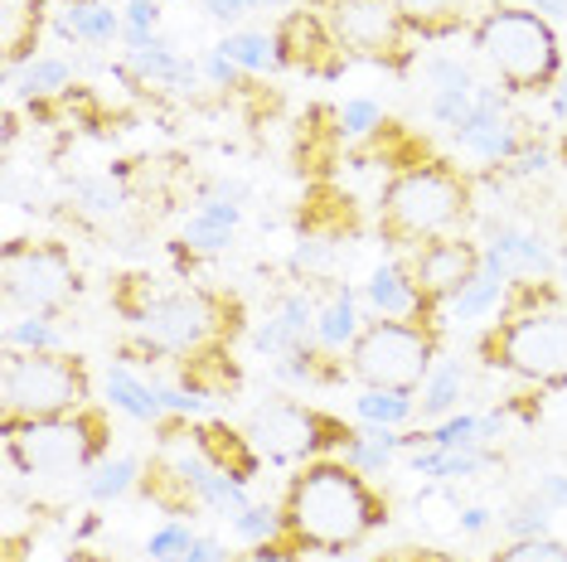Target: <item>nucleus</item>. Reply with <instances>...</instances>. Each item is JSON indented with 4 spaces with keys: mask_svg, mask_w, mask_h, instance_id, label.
I'll list each match as a JSON object with an SVG mask.
<instances>
[{
    "mask_svg": "<svg viewBox=\"0 0 567 562\" xmlns=\"http://www.w3.org/2000/svg\"><path fill=\"white\" fill-rule=\"evenodd\" d=\"M389 495L373 485L364 470L344 456H320V461L296 466L277 500V539L296 553L344 558L359 553L373 533L389 523Z\"/></svg>",
    "mask_w": 567,
    "mask_h": 562,
    "instance_id": "obj_1",
    "label": "nucleus"
},
{
    "mask_svg": "<svg viewBox=\"0 0 567 562\" xmlns=\"http://www.w3.org/2000/svg\"><path fill=\"white\" fill-rule=\"evenodd\" d=\"M248 335V305L228 287H161L146 315L126 330L117 354L126 368H171L199 354L234 350Z\"/></svg>",
    "mask_w": 567,
    "mask_h": 562,
    "instance_id": "obj_2",
    "label": "nucleus"
},
{
    "mask_svg": "<svg viewBox=\"0 0 567 562\" xmlns=\"http://www.w3.org/2000/svg\"><path fill=\"white\" fill-rule=\"evenodd\" d=\"M471 214H475V175L427 150V156L403 160L389 170L379 204H373V233H379L383 248L412 252L422 242L461 233L471 223Z\"/></svg>",
    "mask_w": 567,
    "mask_h": 562,
    "instance_id": "obj_3",
    "label": "nucleus"
},
{
    "mask_svg": "<svg viewBox=\"0 0 567 562\" xmlns=\"http://www.w3.org/2000/svg\"><path fill=\"white\" fill-rule=\"evenodd\" d=\"M93 403V368L73 350H6L0 364V437L69 417Z\"/></svg>",
    "mask_w": 567,
    "mask_h": 562,
    "instance_id": "obj_4",
    "label": "nucleus"
},
{
    "mask_svg": "<svg viewBox=\"0 0 567 562\" xmlns=\"http://www.w3.org/2000/svg\"><path fill=\"white\" fill-rule=\"evenodd\" d=\"M471 44L485 54L495 79L509 97H548L563 73V40L558 30L528 6H489L471 30Z\"/></svg>",
    "mask_w": 567,
    "mask_h": 562,
    "instance_id": "obj_5",
    "label": "nucleus"
},
{
    "mask_svg": "<svg viewBox=\"0 0 567 562\" xmlns=\"http://www.w3.org/2000/svg\"><path fill=\"white\" fill-rule=\"evenodd\" d=\"M107 451H112V413L97 403H87L69 417L6 431V466L16 476H34V480L87 476V470L107 461Z\"/></svg>",
    "mask_w": 567,
    "mask_h": 562,
    "instance_id": "obj_6",
    "label": "nucleus"
},
{
    "mask_svg": "<svg viewBox=\"0 0 567 562\" xmlns=\"http://www.w3.org/2000/svg\"><path fill=\"white\" fill-rule=\"evenodd\" d=\"M475 360L534 388H567V311L544 305V311L499 315L475 335Z\"/></svg>",
    "mask_w": 567,
    "mask_h": 562,
    "instance_id": "obj_7",
    "label": "nucleus"
},
{
    "mask_svg": "<svg viewBox=\"0 0 567 562\" xmlns=\"http://www.w3.org/2000/svg\"><path fill=\"white\" fill-rule=\"evenodd\" d=\"M446 325L436 321H393V315H369L359 340L350 344V378L359 388H398L417 393L436 368Z\"/></svg>",
    "mask_w": 567,
    "mask_h": 562,
    "instance_id": "obj_8",
    "label": "nucleus"
},
{
    "mask_svg": "<svg viewBox=\"0 0 567 562\" xmlns=\"http://www.w3.org/2000/svg\"><path fill=\"white\" fill-rule=\"evenodd\" d=\"M136 495L156 504L171 519H195V514H238L248 509V485L218 476V470L195 451V441H171L141 466Z\"/></svg>",
    "mask_w": 567,
    "mask_h": 562,
    "instance_id": "obj_9",
    "label": "nucleus"
},
{
    "mask_svg": "<svg viewBox=\"0 0 567 562\" xmlns=\"http://www.w3.org/2000/svg\"><path fill=\"white\" fill-rule=\"evenodd\" d=\"M243 431L252 437V446L262 451V461H281V466H306L320 461V456H344V446L359 437L354 422L326 413V407H311L301 398H267L257 403Z\"/></svg>",
    "mask_w": 567,
    "mask_h": 562,
    "instance_id": "obj_10",
    "label": "nucleus"
},
{
    "mask_svg": "<svg viewBox=\"0 0 567 562\" xmlns=\"http://www.w3.org/2000/svg\"><path fill=\"white\" fill-rule=\"evenodd\" d=\"M0 291L20 315H63L79 296V262L59 238H10L0 252Z\"/></svg>",
    "mask_w": 567,
    "mask_h": 562,
    "instance_id": "obj_11",
    "label": "nucleus"
},
{
    "mask_svg": "<svg viewBox=\"0 0 567 562\" xmlns=\"http://www.w3.org/2000/svg\"><path fill=\"white\" fill-rule=\"evenodd\" d=\"M301 6H316L330 20V30L340 34L344 54L369 63V69H389L408 79L417 63V40L403 24L398 0H301Z\"/></svg>",
    "mask_w": 567,
    "mask_h": 562,
    "instance_id": "obj_12",
    "label": "nucleus"
},
{
    "mask_svg": "<svg viewBox=\"0 0 567 562\" xmlns=\"http://www.w3.org/2000/svg\"><path fill=\"white\" fill-rule=\"evenodd\" d=\"M412 272V287H417L422 305H427L432 321H446V305L481 277L485 267V248L466 233H451V238H436V242H422L412 252H398Z\"/></svg>",
    "mask_w": 567,
    "mask_h": 562,
    "instance_id": "obj_13",
    "label": "nucleus"
},
{
    "mask_svg": "<svg viewBox=\"0 0 567 562\" xmlns=\"http://www.w3.org/2000/svg\"><path fill=\"white\" fill-rule=\"evenodd\" d=\"M272 40H277V59L287 73H306L316 83H334L344 79L350 69V54H344L340 34L330 30V20L320 15L316 6H296L272 24Z\"/></svg>",
    "mask_w": 567,
    "mask_h": 562,
    "instance_id": "obj_14",
    "label": "nucleus"
},
{
    "mask_svg": "<svg viewBox=\"0 0 567 562\" xmlns=\"http://www.w3.org/2000/svg\"><path fill=\"white\" fill-rule=\"evenodd\" d=\"M509 93H499V87H475V112L466 126H456L451 140H456L466 156L485 160V165H499L505 170L509 160H519L528 146H538V136L528 132V122L509 117Z\"/></svg>",
    "mask_w": 567,
    "mask_h": 562,
    "instance_id": "obj_15",
    "label": "nucleus"
},
{
    "mask_svg": "<svg viewBox=\"0 0 567 562\" xmlns=\"http://www.w3.org/2000/svg\"><path fill=\"white\" fill-rule=\"evenodd\" d=\"M364 238V219H359V204L344 195L334 180H311L296 209V242H320V248L340 252L344 242Z\"/></svg>",
    "mask_w": 567,
    "mask_h": 562,
    "instance_id": "obj_16",
    "label": "nucleus"
},
{
    "mask_svg": "<svg viewBox=\"0 0 567 562\" xmlns=\"http://www.w3.org/2000/svg\"><path fill=\"white\" fill-rule=\"evenodd\" d=\"M189 441H195V451L209 461L218 476L238 480V485H252L257 470H262V451L252 446V437L243 427H228V422H189Z\"/></svg>",
    "mask_w": 567,
    "mask_h": 562,
    "instance_id": "obj_17",
    "label": "nucleus"
},
{
    "mask_svg": "<svg viewBox=\"0 0 567 562\" xmlns=\"http://www.w3.org/2000/svg\"><path fill=\"white\" fill-rule=\"evenodd\" d=\"M248 340H252L257 354H267V360H281V354L311 344L316 340V296H311V287L287 291V296L272 305V315H267L262 325L248 330Z\"/></svg>",
    "mask_w": 567,
    "mask_h": 562,
    "instance_id": "obj_18",
    "label": "nucleus"
},
{
    "mask_svg": "<svg viewBox=\"0 0 567 562\" xmlns=\"http://www.w3.org/2000/svg\"><path fill=\"white\" fill-rule=\"evenodd\" d=\"M481 248H485V267H495L505 281H519V277H558V262H553V252L534 233H524V228L489 223V233H485Z\"/></svg>",
    "mask_w": 567,
    "mask_h": 562,
    "instance_id": "obj_19",
    "label": "nucleus"
},
{
    "mask_svg": "<svg viewBox=\"0 0 567 562\" xmlns=\"http://www.w3.org/2000/svg\"><path fill=\"white\" fill-rule=\"evenodd\" d=\"M117 73H122V79H136L141 87L156 83V87H171V93H189L195 79H199L195 63L179 54L175 44H165L161 34L146 49H126V59L117 63Z\"/></svg>",
    "mask_w": 567,
    "mask_h": 562,
    "instance_id": "obj_20",
    "label": "nucleus"
},
{
    "mask_svg": "<svg viewBox=\"0 0 567 562\" xmlns=\"http://www.w3.org/2000/svg\"><path fill=\"white\" fill-rule=\"evenodd\" d=\"M495 0H398L403 24L412 30V40H451L461 30H475V20Z\"/></svg>",
    "mask_w": 567,
    "mask_h": 562,
    "instance_id": "obj_21",
    "label": "nucleus"
},
{
    "mask_svg": "<svg viewBox=\"0 0 567 562\" xmlns=\"http://www.w3.org/2000/svg\"><path fill=\"white\" fill-rule=\"evenodd\" d=\"M364 301H369L373 315H393V321H432L427 305H422V296H417V287H412V272H408L403 258L373 267L369 281H364ZM436 325H446V321H436Z\"/></svg>",
    "mask_w": 567,
    "mask_h": 562,
    "instance_id": "obj_22",
    "label": "nucleus"
},
{
    "mask_svg": "<svg viewBox=\"0 0 567 562\" xmlns=\"http://www.w3.org/2000/svg\"><path fill=\"white\" fill-rule=\"evenodd\" d=\"M359 296L364 291H354L350 281H330L326 301H316V340L326 344L334 354H350V344L359 340Z\"/></svg>",
    "mask_w": 567,
    "mask_h": 562,
    "instance_id": "obj_23",
    "label": "nucleus"
},
{
    "mask_svg": "<svg viewBox=\"0 0 567 562\" xmlns=\"http://www.w3.org/2000/svg\"><path fill=\"white\" fill-rule=\"evenodd\" d=\"M126 20L102 0H63L59 10V34L73 44H112L122 40Z\"/></svg>",
    "mask_w": 567,
    "mask_h": 562,
    "instance_id": "obj_24",
    "label": "nucleus"
},
{
    "mask_svg": "<svg viewBox=\"0 0 567 562\" xmlns=\"http://www.w3.org/2000/svg\"><path fill=\"white\" fill-rule=\"evenodd\" d=\"M234 233H238V204L234 199H204L185 219V248L204 252V258L224 252L228 242H234Z\"/></svg>",
    "mask_w": 567,
    "mask_h": 562,
    "instance_id": "obj_25",
    "label": "nucleus"
},
{
    "mask_svg": "<svg viewBox=\"0 0 567 562\" xmlns=\"http://www.w3.org/2000/svg\"><path fill=\"white\" fill-rule=\"evenodd\" d=\"M485 466H499V451H489V446H471V451L422 446V451H412V476H427V480H471Z\"/></svg>",
    "mask_w": 567,
    "mask_h": 562,
    "instance_id": "obj_26",
    "label": "nucleus"
},
{
    "mask_svg": "<svg viewBox=\"0 0 567 562\" xmlns=\"http://www.w3.org/2000/svg\"><path fill=\"white\" fill-rule=\"evenodd\" d=\"M102 388H107V403L117 407V413L126 417H136V422H165L171 413H165V403L151 393V383L146 378H136V368H126V364H112L107 368V378H102Z\"/></svg>",
    "mask_w": 567,
    "mask_h": 562,
    "instance_id": "obj_27",
    "label": "nucleus"
},
{
    "mask_svg": "<svg viewBox=\"0 0 567 562\" xmlns=\"http://www.w3.org/2000/svg\"><path fill=\"white\" fill-rule=\"evenodd\" d=\"M40 34H44V0H6V63L24 69L40 54Z\"/></svg>",
    "mask_w": 567,
    "mask_h": 562,
    "instance_id": "obj_28",
    "label": "nucleus"
},
{
    "mask_svg": "<svg viewBox=\"0 0 567 562\" xmlns=\"http://www.w3.org/2000/svg\"><path fill=\"white\" fill-rule=\"evenodd\" d=\"M10 83H16V93L30 102H54L63 97L69 87H79L73 83V63L69 59H54V54H40L34 63H24V69H10Z\"/></svg>",
    "mask_w": 567,
    "mask_h": 562,
    "instance_id": "obj_29",
    "label": "nucleus"
},
{
    "mask_svg": "<svg viewBox=\"0 0 567 562\" xmlns=\"http://www.w3.org/2000/svg\"><path fill=\"white\" fill-rule=\"evenodd\" d=\"M422 398H417V417L422 422H436V417H446L451 407L461 403V393H466V364L461 360H446V364H436L427 383H422Z\"/></svg>",
    "mask_w": 567,
    "mask_h": 562,
    "instance_id": "obj_30",
    "label": "nucleus"
},
{
    "mask_svg": "<svg viewBox=\"0 0 567 562\" xmlns=\"http://www.w3.org/2000/svg\"><path fill=\"white\" fill-rule=\"evenodd\" d=\"M214 49L228 63H238L243 73H277L281 69L277 40H272V34H262V30H234V34H224Z\"/></svg>",
    "mask_w": 567,
    "mask_h": 562,
    "instance_id": "obj_31",
    "label": "nucleus"
},
{
    "mask_svg": "<svg viewBox=\"0 0 567 562\" xmlns=\"http://www.w3.org/2000/svg\"><path fill=\"white\" fill-rule=\"evenodd\" d=\"M505 287L509 281L495 272V267H481V277L461 291L456 301L446 305V325H461V321H481V315H495L499 301H505Z\"/></svg>",
    "mask_w": 567,
    "mask_h": 562,
    "instance_id": "obj_32",
    "label": "nucleus"
},
{
    "mask_svg": "<svg viewBox=\"0 0 567 562\" xmlns=\"http://www.w3.org/2000/svg\"><path fill=\"white\" fill-rule=\"evenodd\" d=\"M354 413L373 422V427H403L417 417V393H398V388H364L354 398Z\"/></svg>",
    "mask_w": 567,
    "mask_h": 562,
    "instance_id": "obj_33",
    "label": "nucleus"
},
{
    "mask_svg": "<svg viewBox=\"0 0 567 562\" xmlns=\"http://www.w3.org/2000/svg\"><path fill=\"white\" fill-rule=\"evenodd\" d=\"M141 466L146 461H136V456H112V461H102L93 476H87V500H97V504H107V500H122V495H132L136 485H141Z\"/></svg>",
    "mask_w": 567,
    "mask_h": 562,
    "instance_id": "obj_34",
    "label": "nucleus"
},
{
    "mask_svg": "<svg viewBox=\"0 0 567 562\" xmlns=\"http://www.w3.org/2000/svg\"><path fill=\"white\" fill-rule=\"evenodd\" d=\"M69 195L79 199L87 214H97V219H112V214L126 209V189L117 175H79V180L69 185Z\"/></svg>",
    "mask_w": 567,
    "mask_h": 562,
    "instance_id": "obj_35",
    "label": "nucleus"
},
{
    "mask_svg": "<svg viewBox=\"0 0 567 562\" xmlns=\"http://www.w3.org/2000/svg\"><path fill=\"white\" fill-rule=\"evenodd\" d=\"M156 277L151 272H126V277H117L112 281V311L122 315L126 325H136L141 315H146V305L156 301Z\"/></svg>",
    "mask_w": 567,
    "mask_h": 562,
    "instance_id": "obj_36",
    "label": "nucleus"
},
{
    "mask_svg": "<svg viewBox=\"0 0 567 562\" xmlns=\"http://www.w3.org/2000/svg\"><path fill=\"white\" fill-rule=\"evenodd\" d=\"M548 523H553V504L544 500V495H524L519 504H509L505 509V519H499V529L509 533V539H544L548 533Z\"/></svg>",
    "mask_w": 567,
    "mask_h": 562,
    "instance_id": "obj_37",
    "label": "nucleus"
},
{
    "mask_svg": "<svg viewBox=\"0 0 567 562\" xmlns=\"http://www.w3.org/2000/svg\"><path fill=\"white\" fill-rule=\"evenodd\" d=\"M6 350H63V335L49 325V315H20L6 325Z\"/></svg>",
    "mask_w": 567,
    "mask_h": 562,
    "instance_id": "obj_38",
    "label": "nucleus"
},
{
    "mask_svg": "<svg viewBox=\"0 0 567 562\" xmlns=\"http://www.w3.org/2000/svg\"><path fill=\"white\" fill-rule=\"evenodd\" d=\"M485 562H567V543L553 539V533H544V539H509Z\"/></svg>",
    "mask_w": 567,
    "mask_h": 562,
    "instance_id": "obj_39",
    "label": "nucleus"
},
{
    "mask_svg": "<svg viewBox=\"0 0 567 562\" xmlns=\"http://www.w3.org/2000/svg\"><path fill=\"white\" fill-rule=\"evenodd\" d=\"M422 73H427L432 93H475V87H481L466 63L451 59V54H432L427 63H422Z\"/></svg>",
    "mask_w": 567,
    "mask_h": 562,
    "instance_id": "obj_40",
    "label": "nucleus"
},
{
    "mask_svg": "<svg viewBox=\"0 0 567 562\" xmlns=\"http://www.w3.org/2000/svg\"><path fill=\"white\" fill-rule=\"evenodd\" d=\"M427 446H442V451H471V446H481V417L456 413V417L436 422V427L427 431Z\"/></svg>",
    "mask_w": 567,
    "mask_h": 562,
    "instance_id": "obj_41",
    "label": "nucleus"
},
{
    "mask_svg": "<svg viewBox=\"0 0 567 562\" xmlns=\"http://www.w3.org/2000/svg\"><path fill=\"white\" fill-rule=\"evenodd\" d=\"M189 548H195V533L185 529V519L161 523V529L146 539V553H151V562H185Z\"/></svg>",
    "mask_w": 567,
    "mask_h": 562,
    "instance_id": "obj_42",
    "label": "nucleus"
},
{
    "mask_svg": "<svg viewBox=\"0 0 567 562\" xmlns=\"http://www.w3.org/2000/svg\"><path fill=\"white\" fill-rule=\"evenodd\" d=\"M277 529H281L277 504H248L234 514V533L243 543H267V539H277Z\"/></svg>",
    "mask_w": 567,
    "mask_h": 562,
    "instance_id": "obj_43",
    "label": "nucleus"
},
{
    "mask_svg": "<svg viewBox=\"0 0 567 562\" xmlns=\"http://www.w3.org/2000/svg\"><path fill=\"white\" fill-rule=\"evenodd\" d=\"M383 122H389V117H383V107H379L373 97H350V102L340 107V126H344V136H350V140L373 136Z\"/></svg>",
    "mask_w": 567,
    "mask_h": 562,
    "instance_id": "obj_44",
    "label": "nucleus"
},
{
    "mask_svg": "<svg viewBox=\"0 0 567 562\" xmlns=\"http://www.w3.org/2000/svg\"><path fill=\"white\" fill-rule=\"evenodd\" d=\"M427 112H432V122H436V126L456 132V126H466V122H471L475 93H432V97H427Z\"/></svg>",
    "mask_w": 567,
    "mask_h": 562,
    "instance_id": "obj_45",
    "label": "nucleus"
},
{
    "mask_svg": "<svg viewBox=\"0 0 567 562\" xmlns=\"http://www.w3.org/2000/svg\"><path fill=\"white\" fill-rule=\"evenodd\" d=\"M234 562H306V553H296L281 539H267V543H248L243 553H234Z\"/></svg>",
    "mask_w": 567,
    "mask_h": 562,
    "instance_id": "obj_46",
    "label": "nucleus"
},
{
    "mask_svg": "<svg viewBox=\"0 0 567 562\" xmlns=\"http://www.w3.org/2000/svg\"><path fill=\"white\" fill-rule=\"evenodd\" d=\"M199 6H204V15L209 20L234 24V20L248 15V10H262V0H199Z\"/></svg>",
    "mask_w": 567,
    "mask_h": 562,
    "instance_id": "obj_47",
    "label": "nucleus"
},
{
    "mask_svg": "<svg viewBox=\"0 0 567 562\" xmlns=\"http://www.w3.org/2000/svg\"><path fill=\"white\" fill-rule=\"evenodd\" d=\"M369 562H466V558L442 553V548H389V553H379Z\"/></svg>",
    "mask_w": 567,
    "mask_h": 562,
    "instance_id": "obj_48",
    "label": "nucleus"
},
{
    "mask_svg": "<svg viewBox=\"0 0 567 562\" xmlns=\"http://www.w3.org/2000/svg\"><path fill=\"white\" fill-rule=\"evenodd\" d=\"M185 562H234V553H228L218 539H195V548L185 553Z\"/></svg>",
    "mask_w": 567,
    "mask_h": 562,
    "instance_id": "obj_49",
    "label": "nucleus"
},
{
    "mask_svg": "<svg viewBox=\"0 0 567 562\" xmlns=\"http://www.w3.org/2000/svg\"><path fill=\"white\" fill-rule=\"evenodd\" d=\"M126 30H156L161 20V6H126Z\"/></svg>",
    "mask_w": 567,
    "mask_h": 562,
    "instance_id": "obj_50",
    "label": "nucleus"
},
{
    "mask_svg": "<svg viewBox=\"0 0 567 562\" xmlns=\"http://www.w3.org/2000/svg\"><path fill=\"white\" fill-rule=\"evenodd\" d=\"M538 495H544L553 509H567V476H544L538 480Z\"/></svg>",
    "mask_w": 567,
    "mask_h": 562,
    "instance_id": "obj_51",
    "label": "nucleus"
},
{
    "mask_svg": "<svg viewBox=\"0 0 567 562\" xmlns=\"http://www.w3.org/2000/svg\"><path fill=\"white\" fill-rule=\"evenodd\" d=\"M528 10H538L548 24H558V20H567V0H528Z\"/></svg>",
    "mask_w": 567,
    "mask_h": 562,
    "instance_id": "obj_52",
    "label": "nucleus"
},
{
    "mask_svg": "<svg viewBox=\"0 0 567 562\" xmlns=\"http://www.w3.org/2000/svg\"><path fill=\"white\" fill-rule=\"evenodd\" d=\"M553 117L567 122V63H563V73H558V83H553Z\"/></svg>",
    "mask_w": 567,
    "mask_h": 562,
    "instance_id": "obj_53",
    "label": "nucleus"
},
{
    "mask_svg": "<svg viewBox=\"0 0 567 562\" xmlns=\"http://www.w3.org/2000/svg\"><path fill=\"white\" fill-rule=\"evenodd\" d=\"M461 529H466V533H481V529H489V509H481V504L466 509V519H461Z\"/></svg>",
    "mask_w": 567,
    "mask_h": 562,
    "instance_id": "obj_54",
    "label": "nucleus"
},
{
    "mask_svg": "<svg viewBox=\"0 0 567 562\" xmlns=\"http://www.w3.org/2000/svg\"><path fill=\"white\" fill-rule=\"evenodd\" d=\"M262 10H281L287 15V10H296V0H262Z\"/></svg>",
    "mask_w": 567,
    "mask_h": 562,
    "instance_id": "obj_55",
    "label": "nucleus"
},
{
    "mask_svg": "<svg viewBox=\"0 0 567 562\" xmlns=\"http://www.w3.org/2000/svg\"><path fill=\"white\" fill-rule=\"evenodd\" d=\"M69 562H112V558H97V553H73Z\"/></svg>",
    "mask_w": 567,
    "mask_h": 562,
    "instance_id": "obj_56",
    "label": "nucleus"
},
{
    "mask_svg": "<svg viewBox=\"0 0 567 562\" xmlns=\"http://www.w3.org/2000/svg\"><path fill=\"white\" fill-rule=\"evenodd\" d=\"M126 6H161V0H126Z\"/></svg>",
    "mask_w": 567,
    "mask_h": 562,
    "instance_id": "obj_57",
    "label": "nucleus"
},
{
    "mask_svg": "<svg viewBox=\"0 0 567 562\" xmlns=\"http://www.w3.org/2000/svg\"><path fill=\"white\" fill-rule=\"evenodd\" d=\"M558 277H563V281H567V262H563V267H558Z\"/></svg>",
    "mask_w": 567,
    "mask_h": 562,
    "instance_id": "obj_58",
    "label": "nucleus"
},
{
    "mask_svg": "<svg viewBox=\"0 0 567 562\" xmlns=\"http://www.w3.org/2000/svg\"><path fill=\"white\" fill-rule=\"evenodd\" d=\"M563 233H567V219H563Z\"/></svg>",
    "mask_w": 567,
    "mask_h": 562,
    "instance_id": "obj_59",
    "label": "nucleus"
}]
</instances>
